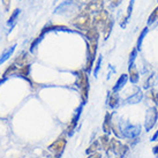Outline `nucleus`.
Listing matches in <instances>:
<instances>
[{
  "label": "nucleus",
  "mask_w": 158,
  "mask_h": 158,
  "mask_svg": "<svg viewBox=\"0 0 158 158\" xmlns=\"http://www.w3.org/2000/svg\"><path fill=\"white\" fill-rule=\"evenodd\" d=\"M120 131L121 136L126 139H135L140 135L141 126L139 125H132L128 121H120Z\"/></svg>",
  "instance_id": "obj_1"
},
{
  "label": "nucleus",
  "mask_w": 158,
  "mask_h": 158,
  "mask_svg": "<svg viewBox=\"0 0 158 158\" xmlns=\"http://www.w3.org/2000/svg\"><path fill=\"white\" fill-rule=\"evenodd\" d=\"M77 85L81 91V97H82V103L85 104L88 101V95H89V81H88V75L84 70H81L77 73Z\"/></svg>",
  "instance_id": "obj_2"
},
{
  "label": "nucleus",
  "mask_w": 158,
  "mask_h": 158,
  "mask_svg": "<svg viewBox=\"0 0 158 158\" xmlns=\"http://www.w3.org/2000/svg\"><path fill=\"white\" fill-rule=\"evenodd\" d=\"M158 119V110L157 107H150L149 110L147 111V114H145V123L144 127L145 131H151L152 127L156 125V121Z\"/></svg>",
  "instance_id": "obj_3"
},
{
  "label": "nucleus",
  "mask_w": 158,
  "mask_h": 158,
  "mask_svg": "<svg viewBox=\"0 0 158 158\" xmlns=\"http://www.w3.org/2000/svg\"><path fill=\"white\" fill-rule=\"evenodd\" d=\"M109 149H111L117 156H119V158H123V156L126 155V152L128 151L127 147L123 145L120 141L115 140V139H112V140L110 141V147H109Z\"/></svg>",
  "instance_id": "obj_4"
},
{
  "label": "nucleus",
  "mask_w": 158,
  "mask_h": 158,
  "mask_svg": "<svg viewBox=\"0 0 158 158\" xmlns=\"http://www.w3.org/2000/svg\"><path fill=\"white\" fill-rule=\"evenodd\" d=\"M66 144H67L66 139H62L61 137V139H59V140L54 141L52 144L48 147V150L54 152V158H60L62 152H64V150H65Z\"/></svg>",
  "instance_id": "obj_5"
},
{
  "label": "nucleus",
  "mask_w": 158,
  "mask_h": 158,
  "mask_svg": "<svg viewBox=\"0 0 158 158\" xmlns=\"http://www.w3.org/2000/svg\"><path fill=\"white\" fill-rule=\"evenodd\" d=\"M83 103H81V105L76 109V111H75L74 115H73V118H72V120H70V123H68V127H67V133H68V135L72 136L73 135V133H74L75 128H76V125H77V123H79V119L80 117H81V113H82V110H83Z\"/></svg>",
  "instance_id": "obj_6"
},
{
  "label": "nucleus",
  "mask_w": 158,
  "mask_h": 158,
  "mask_svg": "<svg viewBox=\"0 0 158 158\" xmlns=\"http://www.w3.org/2000/svg\"><path fill=\"white\" fill-rule=\"evenodd\" d=\"M88 24H89V16L87 14H81V15H79L77 18L75 19L74 21V26H76L77 28L82 29V30L87 29Z\"/></svg>",
  "instance_id": "obj_7"
},
{
  "label": "nucleus",
  "mask_w": 158,
  "mask_h": 158,
  "mask_svg": "<svg viewBox=\"0 0 158 158\" xmlns=\"http://www.w3.org/2000/svg\"><path fill=\"white\" fill-rule=\"evenodd\" d=\"M128 81V74H123L118 79V81H117V83L114 84L113 89H112V91L113 92H119L121 89L125 87V84L127 83Z\"/></svg>",
  "instance_id": "obj_8"
},
{
  "label": "nucleus",
  "mask_w": 158,
  "mask_h": 158,
  "mask_svg": "<svg viewBox=\"0 0 158 158\" xmlns=\"http://www.w3.org/2000/svg\"><path fill=\"white\" fill-rule=\"evenodd\" d=\"M119 102H120V99H119V96L117 92H109V97H107V104H109V106L110 107H112V109H114V107H117V106L119 105Z\"/></svg>",
  "instance_id": "obj_9"
},
{
  "label": "nucleus",
  "mask_w": 158,
  "mask_h": 158,
  "mask_svg": "<svg viewBox=\"0 0 158 158\" xmlns=\"http://www.w3.org/2000/svg\"><path fill=\"white\" fill-rule=\"evenodd\" d=\"M134 4H135V0H131V2H129V5H128V8H127V14H126V16L123 18V22L120 23L121 28H126V26H127V22L129 21L131 16H132L133 8H134Z\"/></svg>",
  "instance_id": "obj_10"
},
{
  "label": "nucleus",
  "mask_w": 158,
  "mask_h": 158,
  "mask_svg": "<svg viewBox=\"0 0 158 158\" xmlns=\"http://www.w3.org/2000/svg\"><path fill=\"white\" fill-rule=\"evenodd\" d=\"M74 6V2H73V0H66V1H64L61 5H59L57 8L54 9V14H60V13H64L66 9H69V7H73Z\"/></svg>",
  "instance_id": "obj_11"
},
{
  "label": "nucleus",
  "mask_w": 158,
  "mask_h": 158,
  "mask_svg": "<svg viewBox=\"0 0 158 158\" xmlns=\"http://www.w3.org/2000/svg\"><path fill=\"white\" fill-rule=\"evenodd\" d=\"M103 131L106 134H110L111 131H112V114L111 113H106L105 120L103 123Z\"/></svg>",
  "instance_id": "obj_12"
},
{
  "label": "nucleus",
  "mask_w": 158,
  "mask_h": 158,
  "mask_svg": "<svg viewBox=\"0 0 158 158\" xmlns=\"http://www.w3.org/2000/svg\"><path fill=\"white\" fill-rule=\"evenodd\" d=\"M20 13H21V9H19V8H16L13 13H12L10 18H9V20H8V22H7V24H8V27H9V31H12L14 26L16 24V21H18V18H19V15H20Z\"/></svg>",
  "instance_id": "obj_13"
},
{
  "label": "nucleus",
  "mask_w": 158,
  "mask_h": 158,
  "mask_svg": "<svg viewBox=\"0 0 158 158\" xmlns=\"http://www.w3.org/2000/svg\"><path fill=\"white\" fill-rule=\"evenodd\" d=\"M15 48H16V45H13V46H10V48H8L7 50H5L4 53L0 56V65L1 64H4L6 60H8L9 57L13 54V52L15 51Z\"/></svg>",
  "instance_id": "obj_14"
},
{
  "label": "nucleus",
  "mask_w": 158,
  "mask_h": 158,
  "mask_svg": "<svg viewBox=\"0 0 158 158\" xmlns=\"http://www.w3.org/2000/svg\"><path fill=\"white\" fill-rule=\"evenodd\" d=\"M128 70H129V80L132 83H137L139 81V72L136 69L135 65L132 67H128Z\"/></svg>",
  "instance_id": "obj_15"
},
{
  "label": "nucleus",
  "mask_w": 158,
  "mask_h": 158,
  "mask_svg": "<svg viewBox=\"0 0 158 158\" xmlns=\"http://www.w3.org/2000/svg\"><path fill=\"white\" fill-rule=\"evenodd\" d=\"M142 97H143L142 91H141V90H137L136 94H134L133 96H131L129 98H127L126 103H128V104H136V103H140V101L142 99Z\"/></svg>",
  "instance_id": "obj_16"
},
{
  "label": "nucleus",
  "mask_w": 158,
  "mask_h": 158,
  "mask_svg": "<svg viewBox=\"0 0 158 158\" xmlns=\"http://www.w3.org/2000/svg\"><path fill=\"white\" fill-rule=\"evenodd\" d=\"M148 31H149V28H148V27H145L144 29L142 30V32L140 34V36H139V40H137V43H136V48H137L139 51L141 50V46H142L143 40H144V37L147 36V34H148Z\"/></svg>",
  "instance_id": "obj_17"
},
{
  "label": "nucleus",
  "mask_w": 158,
  "mask_h": 158,
  "mask_svg": "<svg viewBox=\"0 0 158 158\" xmlns=\"http://www.w3.org/2000/svg\"><path fill=\"white\" fill-rule=\"evenodd\" d=\"M137 52H139V50L137 48H133V51L131 52L129 54V61H128V67H132L135 65V60H136V57H137Z\"/></svg>",
  "instance_id": "obj_18"
},
{
  "label": "nucleus",
  "mask_w": 158,
  "mask_h": 158,
  "mask_svg": "<svg viewBox=\"0 0 158 158\" xmlns=\"http://www.w3.org/2000/svg\"><path fill=\"white\" fill-rule=\"evenodd\" d=\"M156 20H158V6L152 10V13L149 15V19H148V26L152 24Z\"/></svg>",
  "instance_id": "obj_19"
},
{
  "label": "nucleus",
  "mask_w": 158,
  "mask_h": 158,
  "mask_svg": "<svg viewBox=\"0 0 158 158\" xmlns=\"http://www.w3.org/2000/svg\"><path fill=\"white\" fill-rule=\"evenodd\" d=\"M97 149H98V142L95 141V142L89 147L88 150H87L85 152H87V155H92V154H95V151H96Z\"/></svg>",
  "instance_id": "obj_20"
},
{
  "label": "nucleus",
  "mask_w": 158,
  "mask_h": 158,
  "mask_svg": "<svg viewBox=\"0 0 158 158\" xmlns=\"http://www.w3.org/2000/svg\"><path fill=\"white\" fill-rule=\"evenodd\" d=\"M102 60H103V57H99V58H98V60H97L96 67H95V69H94V75H95V76H97V75H98V73H99L101 65H102Z\"/></svg>",
  "instance_id": "obj_21"
},
{
  "label": "nucleus",
  "mask_w": 158,
  "mask_h": 158,
  "mask_svg": "<svg viewBox=\"0 0 158 158\" xmlns=\"http://www.w3.org/2000/svg\"><path fill=\"white\" fill-rule=\"evenodd\" d=\"M2 4H4V7L6 10L9 9V6H10V0H2Z\"/></svg>",
  "instance_id": "obj_22"
},
{
  "label": "nucleus",
  "mask_w": 158,
  "mask_h": 158,
  "mask_svg": "<svg viewBox=\"0 0 158 158\" xmlns=\"http://www.w3.org/2000/svg\"><path fill=\"white\" fill-rule=\"evenodd\" d=\"M152 151H154L155 156H157V157H158V144H157V145H155L154 149H152Z\"/></svg>",
  "instance_id": "obj_23"
},
{
  "label": "nucleus",
  "mask_w": 158,
  "mask_h": 158,
  "mask_svg": "<svg viewBox=\"0 0 158 158\" xmlns=\"http://www.w3.org/2000/svg\"><path fill=\"white\" fill-rule=\"evenodd\" d=\"M89 158H101V155L99 154H92L89 156Z\"/></svg>",
  "instance_id": "obj_24"
},
{
  "label": "nucleus",
  "mask_w": 158,
  "mask_h": 158,
  "mask_svg": "<svg viewBox=\"0 0 158 158\" xmlns=\"http://www.w3.org/2000/svg\"><path fill=\"white\" fill-rule=\"evenodd\" d=\"M157 137H158V131L155 133V135L151 137V141H156V140H157Z\"/></svg>",
  "instance_id": "obj_25"
}]
</instances>
